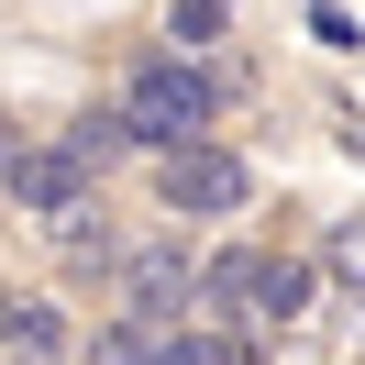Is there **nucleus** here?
Listing matches in <instances>:
<instances>
[{"label": "nucleus", "mask_w": 365, "mask_h": 365, "mask_svg": "<svg viewBox=\"0 0 365 365\" xmlns=\"http://www.w3.org/2000/svg\"><path fill=\"white\" fill-rule=\"evenodd\" d=\"M122 133L155 155V144H188V133H210V111H222V89L200 78V56H144L133 78H122Z\"/></svg>", "instance_id": "1"}, {"label": "nucleus", "mask_w": 365, "mask_h": 365, "mask_svg": "<svg viewBox=\"0 0 365 365\" xmlns=\"http://www.w3.org/2000/svg\"><path fill=\"white\" fill-rule=\"evenodd\" d=\"M155 200L178 210V222H232V210L255 200V166L232 155L222 133H188V144H155Z\"/></svg>", "instance_id": "2"}, {"label": "nucleus", "mask_w": 365, "mask_h": 365, "mask_svg": "<svg viewBox=\"0 0 365 365\" xmlns=\"http://www.w3.org/2000/svg\"><path fill=\"white\" fill-rule=\"evenodd\" d=\"M111 288H122V310H133V321H166V332H178V321H188V288H200V255H188L178 232H155V244H122Z\"/></svg>", "instance_id": "3"}, {"label": "nucleus", "mask_w": 365, "mask_h": 365, "mask_svg": "<svg viewBox=\"0 0 365 365\" xmlns=\"http://www.w3.org/2000/svg\"><path fill=\"white\" fill-rule=\"evenodd\" d=\"M89 166H78L67 155V144H11V166H0V200H11V210H23V222H67V210H89Z\"/></svg>", "instance_id": "4"}, {"label": "nucleus", "mask_w": 365, "mask_h": 365, "mask_svg": "<svg viewBox=\"0 0 365 365\" xmlns=\"http://www.w3.org/2000/svg\"><path fill=\"white\" fill-rule=\"evenodd\" d=\"M0 354H11V365H67V354H78V332H67V310H56V299L0 288Z\"/></svg>", "instance_id": "5"}, {"label": "nucleus", "mask_w": 365, "mask_h": 365, "mask_svg": "<svg viewBox=\"0 0 365 365\" xmlns=\"http://www.w3.org/2000/svg\"><path fill=\"white\" fill-rule=\"evenodd\" d=\"M188 310H200L210 332H255V244L244 255H210L200 288H188Z\"/></svg>", "instance_id": "6"}, {"label": "nucleus", "mask_w": 365, "mask_h": 365, "mask_svg": "<svg viewBox=\"0 0 365 365\" xmlns=\"http://www.w3.org/2000/svg\"><path fill=\"white\" fill-rule=\"evenodd\" d=\"M255 321H266V332L310 321V266H299V255H266V244H255Z\"/></svg>", "instance_id": "7"}, {"label": "nucleus", "mask_w": 365, "mask_h": 365, "mask_svg": "<svg viewBox=\"0 0 365 365\" xmlns=\"http://www.w3.org/2000/svg\"><path fill=\"white\" fill-rule=\"evenodd\" d=\"M56 144H67V155L89 166V178H111V166H133V155H144V144L122 133V111H78V122H67Z\"/></svg>", "instance_id": "8"}, {"label": "nucleus", "mask_w": 365, "mask_h": 365, "mask_svg": "<svg viewBox=\"0 0 365 365\" xmlns=\"http://www.w3.org/2000/svg\"><path fill=\"white\" fill-rule=\"evenodd\" d=\"M56 244H67V277H111V266H122V232L100 222V210H67Z\"/></svg>", "instance_id": "9"}, {"label": "nucleus", "mask_w": 365, "mask_h": 365, "mask_svg": "<svg viewBox=\"0 0 365 365\" xmlns=\"http://www.w3.org/2000/svg\"><path fill=\"white\" fill-rule=\"evenodd\" d=\"M155 365H255L244 332H210V321H178V332L155 343Z\"/></svg>", "instance_id": "10"}, {"label": "nucleus", "mask_w": 365, "mask_h": 365, "mask_svg": "<svg viewBox=\"0 0 365 365\" xmlns=\"http://www.w3.org/2000/svg\"><path fill=\"white\" fill-rule=\"evenodd\" d=\"M155 343H166V321H133V310H122V321H111V332H100L78 365H155Z\"/></svg>", "instance_id": "11"}, {"label": "nucleus", "mask_w": 365, "mask_h": 365, "mask_svg": "<svg viewBox=\"0 0 365 365\" xmlns=\"http://www.w3.org/2000/svg\"><path fill=\"white\" fill-rule=\"evenodd\" d=\"M166 34H178L188 56H200V45H222V34H232V0H166Z\"/></svg>", "instance_id": "12"}, {"label": "nucleus", "mask_w": 365, "mask_h": 365, "mask_svg": "<svg viewBox=\"0 0 365 365\" xmlns=\"http://www.w3.org/2000/svg\"><path fill=\"white\" fill-rule=\"evenodd\" d=\"M321 266H332L343 288H365V222H332V244H321Z\"/></svg>", "instance_id": "13"}, {"label": "nucleus", "mask_w": 365, "mask_h": 365, "mask_svg": "<svg viewBox=\"0 0 365 365\" xmlns=\"http://www.w3.org/2000/svg\"><path fill=\"white\" fill-rule=\"evenodd\" d=\"M310 34H321V45H332V56H354V45H365V23H354V11H343V0H310Z\"/></svg>", "instance_id": "14"}, {"label": "nucleus", "mask_w": 365, "mask_h": 365, "mask_svg": "<svg viewBox=\"0 0 365 365\" xmlns=\"http://www.w3.org/2000/svg\"><path fill=\"white\" fill-rule=\"evenodd\" d=\"M354 354H365V288H354Z\"/></svg>", "instance_id": "15"}, {"label": "nucleus", "mask_w": 365, "mask_h": 365, "mask_svg": "<svg viewBox=\"0 0 365 365\" xmlns=\"http://www.w3.org/2000/svg\"><path fill=\"white\" fill-rule=\"evenodd\" d=\"M11 144H23V133H11V122H0V166H11Z\"/></svg>", "instance_id": "16"}]
</instances>
